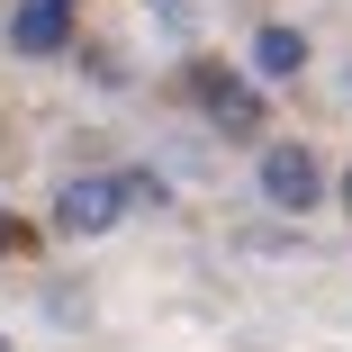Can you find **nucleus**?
<instances>
[{
    "label": "nucleus",
    "mask_w": 352,
    "mask_h": 352,
    "mask_svg": "<svg viewBox=\"0 0 352 352\" xmlns=\"http://www.w3.org/2000/svg\"><path fill=\"white\" fill-rule=\"evenodd\" d=\"M135 208V190H126V172H91V181H63V199H54V226L63 235H109L118 217Z\"/></svg>",
    "instance_id": "nucleus-1"
},
{
    "label": "nucleus",
    "mask_w": 352,
    "mask_h": 352,
    "mask_svg": "<svg viewBox=\"0 0 352 352\" xmlns=\"http://www.w3.org/2000/svg\"><path fill=\"white\" fill-rule=\"evenodd\" d=\"M316 190H325V181H316V154H307V145H271V154H262V199L280 208V217L316 208Z\"/></svg>",
    "instance_id": "nucleus-2"
},
{
    "label": "nucleus",
    "mask_w": 352,
    "mask_h": 352,
    "mask_svg": "<svg viewBox=\"0 0 352 352\" xmlns=\"http://www.w3.org/2000/svg\"><path fill=\"white\" fill-rule=\"evenodd\" d=\"M190 91H199V109H208V118L235 126V135H253V126H262V100H253L235 73H217V63H199V82H190Z\"/></svg>",
    "instance_id": "nucleus-3"
},
{
    "label": "nucleus",
    "mask_w": 352,
    "mask_h": 352,
    "mask_svg": "<svg viewBox=\"0 0 352 352\" xmlns=\"http://www.w3.org/2000/svg\"><path fill=\"white\" fill-rule=\"evenodd\" d=\"M298 63H307V36L298 28H262L253 36V73L262 82H298Z\"/></svg>",
    "instance_id": "nucleus-4"
},
{
    "label": "nucleus",
    "mask_w": 352,
    "mask_h": 352,
    "mask_svg": "<svg viewBox=\"0 0 352 352\" xmlns=\"http://www.w3.org/2000/svg\"><path fill=\"white\" fill-rule=\"evenodd\" d=\"M63 10H73V0H28V10H19V45L28 54H54L63 45Z\"/></svg>",
    "instance_id": "nucleus-5"
},
{
    "label": "nucleus",
    "mask_w": 352,
    "mask_h": 352,
    "mask_svg": "<svg viewBox=\"0 0 352 352\" xmlns=\"http://www.w3.org/2000/svg\"><path fill=\"white\" fill-rule=\"evenodd\" d=\"M10 244H19V226H10V217H0V253H10Z\"/></svg>",
    "instance_id": "nucleus-6"
},
{
    "label": "nucleus",
    "mask_w": 352,
    "mask_h": 352,
    "mask_svg": "<svg viewBox=\"0 0 352 352\" xmlns=\"http://www.w3.org/2000/svg\"><path fill=\"white\" fill-rule=\"evenodd\" d=\"M343 91H352V73H343Z\"/></svg>",
    "instance_id": "nucleus-7"
},
{
    "label": "nucleus",
    "mask_w": 352,
    "mask_h": 352,
    "mask_svg": "<svg viewBox=\"0 0 352 352\" xmlns=\"http://www.w3.org/2000/svg\"><path fill=\"white\" fill-rule=\"evenodd\" d=\"M343 199H352V181H343Z\"/></svg>",
    "instance_id": "nucleus-8"
},
{
    "label": "nucleus",
    "mask_w": 352,
    "mask_h": 352,
    "mask_svg": "<svg viewBox=\"0 0 352 352\" xmlns=\"http://www.w3.org/2000/svg\"><path fill=\"white\" fill-rule=\"evenodd\" d=\"M0 352H10V343H0Z\"/></svg>",
    "instance_id": "nucleus-9"
}]
</instances>
